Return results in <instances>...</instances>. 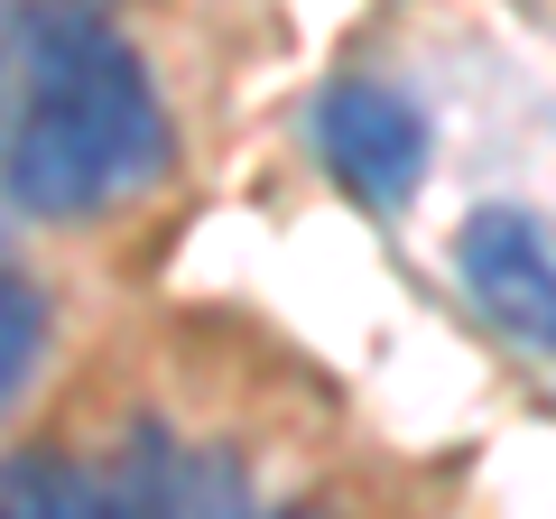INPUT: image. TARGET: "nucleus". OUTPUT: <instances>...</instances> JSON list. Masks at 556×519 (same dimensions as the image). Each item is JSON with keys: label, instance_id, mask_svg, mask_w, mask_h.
Here are the masks:
<instances>
[{"label": "nucleus", "instance_id": "f257e3e1", "mask_svg": "<svg viewBox=\"0 0 556 519\" xmlns=\"http://www.w3.org/2000/svg\"><path fill=\"white\" fill-rule=\"evenodd\" d=\"M20 47L28 102L10 130V204L65 223L139 195L167 167V112L139 56L112 47L93 20H20Z\"/></svg>", "mask_w": 556, "mask_h": 519}, {"label": "nucleus", "instance_id": "f03ea898", "mask_svg": "<svg viewBox=\"0 0 556 519\" xmlns=\"http://www.w3.org/2000/svg\"><path fill=\"white\" fill-rule=\"evenodd\" d=\"M316 149L362 204H380V214L427 186V121H417V102L390 93V84H334V93L316 102Z\"/></svg>", "mask_w": 556, "mask_h": 519}, {"label": "nucleus", "instance_id": "7ed1b4c3", "mask_svg": "<svg viewBox=\"0 0 556 519\" xmlns=\"http://www.w3.org/2000/svg\"><path fill=\"white\" fill-rule=\"evenodd\" d=\"M455 269H464L473 306L501 325V334L556 353V251H547V232H538L529 214H510V204L473 214L464 241H455Z\"/></svg>", "mask_w": 556, "mask_h": 519}, {"label": "nucleus", "instance_id": "39448f33", "mask_svg": "<svg viewBox=\"0 0 556 519\" xmlns=\"http://www.w3.org/2000/svg\"><path fill=\"white\" fill-rule=\"evenodd\" d=\"M38 343H47V298L28 279H10V288H0V400H20V390H28Z\"/></svg>", "mask_w": 556, "mask_h": 519}, {"label": "nucleus", "instance_id": "20e7f679", "mask_svg": "<svg viewBox=\"0 0 556 519\" xmlns=\"http://www.w3.org/2000/svg\"><path fill=\"white\" fill-rule=\"evenodd\" d=\"M10 519H121L75 464H20L10 473Z\"/></svg>", "mask_w": 556, "mask_h": 519}]
</instances>
